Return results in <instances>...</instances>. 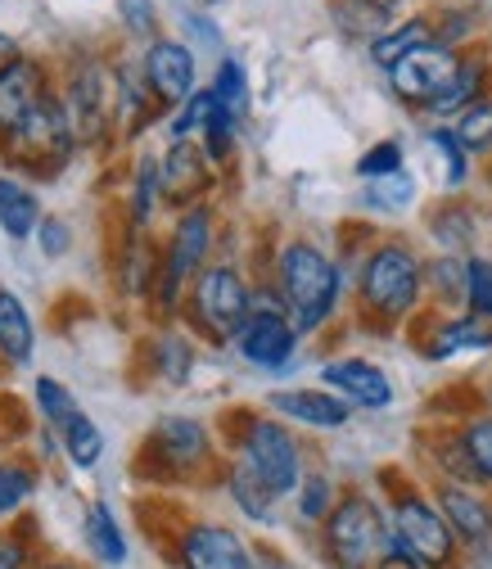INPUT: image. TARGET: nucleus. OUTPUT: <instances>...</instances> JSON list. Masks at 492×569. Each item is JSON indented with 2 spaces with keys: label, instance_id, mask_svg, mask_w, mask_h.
<instances>
[{
  "label": "nucleus",
  "instance_id": "f257e3e1",
  "mask_svg": "<svg viewBox=\"0 0 492 569\" xmlns=\"http://www.w3.org/2000/svg\"><path fill=\"white\" fill-rule=\"evenodd\" d=\"M275 295L299 335H317L343 295V271L308 240H290L275 258Z\"/></svg>",
  "mask_w": 492,
  "mask_h": 569
},
{
  "label": "nucleus",
  "instance_id": "f03ea898",
  "mask_svg": "<svg viewBox=\"0 0 492 569\" xmlns=\"http://www.w3.org/2000/svg\"><path fill=\"white\" fill-rule=\"evenodd\" d=\"M384 538H389V511L362 488L339 492L334 511L317 529L325 569H380Z\"/></svg>",
  "mask_w": 492,
  "mask_h": 569
},
{
  "label": "nucleus",
  "instance_id": "7ed1b4c3",
  "mask_svg": "<svg viewBox=\"0 0 492 569\" xmlns=\"http://www.w3.org/2000/svg\"><path fill=\"white\" fill-rule=\"evenodd\" d=\"M420 295H425V262L402 240H384L367 253L358 276V299H362V312H371V321L380 326L411 321L420 308Z\"/></svg>",
  "mask_w": 492,
  "mask_h": 569
},
{
  "label": "nucleus",
  "instance_id": "20e7f679",
  "mask_svg": "<svg viewBox=\"0 0 492 569\" xmlns=\"http://www.w3.org/2000/svg\"><path fill=\"white\" fill-rule=\"evenodd\" d=\"M235 466L249 470L275 502L280 497H294L303 483V443L294 439V430L275 416H244V425L235 430Z\"/></svg>",
  "mask_w": 492,
  "mask_h": 569
},
{
  "label": "nucleus",
  "instance_id": "39448f33",
  "mask_svg": "<svg viewBox=\"0 0 492 569\" xmlns=\"http://www.w3.org/2000/svg\"><path fill=\"white\" fill-rule=\"evenodd\" d=\"M389 529L406 542L420 569H461V538L452 533L434 492L415 483H398L389 492Z\"/></svg>",
  "mask_w": 492,
  "mask_h": 569
},
{
  "label": "nucleus",
  "instance_id": "423d86ee",
  "mask_svg": "<svg viewBox=\"0 0 492 569\" xmlns=\"http://www.w3.org/2000/svg\"><path fill=\"white\" fill-rule=\"evenodd\" d=\"M140 475L154 479V483H194L199 475H208L218 461H213V435L208 425L194 420V416H163L154 420V430L140 443V457H135Z\"/></svg>",
  "mask_w": 492,
  "mask_h": 569
},
{
  "label": "nucleus",
  "instance_id": "0eeeda50",
  "mask_svg": "<svg viewBox=\"0 0 492 569\" xmlns=\"http://www.w3.org/2000/svg\"><path fill=\"white\" fill-rule=\"evenodd\" d=\"M185 308H190V326H194L203 339L227 343V339H235L240 326L249 321V312H253V290H249V280H244L231 262H208V267L194 276V284H190Z\"/></svg>",
  "mask_w": 492,
  "mask_h": 569
},
{
  "label": "nucleus",
  "instance_id": "6e6552de",
  "mask_svg": "<svg viewBox=\"0 0 492 569\" xmlns=\"http://www.w3.org/2000/svg\"><path fill=\"white\" fill-rule=\"evenodd\" d=\"M208 249H213V212H208V203H194L177 218V227L163 244V267H159V284H154V299L163 312H172L190 295L194 276L208 267Z\"/></svg>",
  "mask_w": 492,
  "mask_h": 569
},
{
  "label": "nucleus",
  "instance_id": "1a4fd4ad",
  "mask_svg": "<svg viewBox=\"0 0 492 569\" xmlns=\"http://www.w3.org/2000/svg\"><path fill=\"white\" fill-rule=\"evenodd\" d=\"M73 150H78V131H73V118H68V104L59 96H46L37 104V113L10 136V159L19 168L46 172V177H54L73 159Z\"/></svg>",
  "mask_w": 492,
  "mask_h": 569
},
{
  "label": "nucleus",
  "instance_id": "9d476101",
  "mask_svg": "<svg viewBox=\"0 0 492 569\" xmlns=\"http://www.w3.org/2000/svg\"><path fill=\"white\" fill-rule=\"evenodd\" d=\"M299 330L285 312V303H280V295H267L258 299L253 295V312L249 321L240 326L235 335V348H240V358L258 371H285L294 362V352H299Z\"/></svg>",
  "mask_w": 492,
  "mask_h": 569
},
{
  "label": "nucleus",
  "instance_id": "9b49d317",
  "mask_svg": "<svg viewBox=\"0 0 492 569\" xmlns=\"http://www.w3.org/2000/svg\"><path fill=\"white\" fill-rule=\"evenodd\" d=\"M177 569H253V547L222 520H190L172 538Z\"/></svg>",
  "mask_w": 492,
  "mask_h": 569
},
{
  "label": "nucleus",
  "instance_id": "f8f14e48",
  "mask_svg": "<svg viewBox=\"0 0 492 569\" xmlns=\"http://www.w3.org/2000/svg\"><path fill=\"white\" fill-rule=\"evenodd\" d=\"M456 68H461V54L452 46H425V50H411L406 59H398L389 68V87L402 104H415V109H430L448 82L456 78Z\"/></svg>",
  "mask_w": 492,
  "mask_h": 569
},
{
  "label": "nucleus",
  "instance_id": "ddd939ff",
  "mask_svg": "<svg viewBox=\"0 0 492 569\" xmlns=\"http://www.w3.org/2000/svg\"><path fill=\"white\" fill-rule=\"evenodd\" d=\"M434 502L443 507L452 533L461 538V556L465 551H479V547H492V497H488V488L439 479Z\"/></svg>",
  "mask_w": 492,
  "mask_h": 569
},
{
  "label": "nucleus",
  "instance_id": "4468645a",
  "mask_svg": "<svg viewBox=\"0 0 492 569\" xmlns=\"http://www.w3.org/2000/svg\"><path fill=\"white\" fill-rule=\"evenodd\" d=\"M321 385L334 389L348 407H362V411H384L393 402V380L384 367L367 362V358H330L321 367Z\"/></svg>",
  "mask_w": 492,
  "mask_h": 569
},
{
  "label": "nucleus",
  "instance_id": "2eb2a0df",
  "mask_svg": "<svg viewBox=\"0 0 492 569\" xmlns=\"http://www.w3.org/2000/svg\"><path fill=\"white\" fill-rule=\"evenodd\" d=\"M267 407L285 425H303V430H317V435H334L353 420V407L334 389H275Z\"/></svg>",
  "mask_w": 492,
  "mask_h": 569
},
{
  "label": "nucleus",
  "instance_id": "dca6fc26",
  "mask_svg": "<svg viewBox=\"0 0 492 569\" xmlns=\"http://www.w3.org/2000/svg\"><path fill=\"white\" fill-rule=\"evenodd\" d=\"M50 91H46V73H41V63H32V59H14V63H6L0 68V136H14L32 113H37V104L46 100Z\"/></svg>",
  "mask_w": 492,
  "mask_h": 569
},
{
  "label": "nucleus",
  "instance_id": "f3484780",
  "mask_svg": "<svg viewBox=\"0 0 492 569\" xmlns=\"http://www.w3.org/2000/svg\"><path fill=\"white\" fill-rule=\"evenodd\" d=\"M68 118H73V131L78 140H100L109 131V118H113V100H109V82L96 63H82L73 68L68 78Z\"/></svg>",
  "mask_w": 492,
  "mask_h": 569
},
{
  "label": "nucleus",
  "instance_id": "a211bd4d",
  "mask_svg": "<svg viewBox=\"0 0 492 569\" xmlns=\"http://www.w3.org/2000/svg\"><path fill=\"white\" fill-rule=\"evenodd\" d=\"M140 68H145V78L159 96V104H185L194 96V50L181 46V41H154L145 50V59H140Z\"/></svg>",
  "mask_w": 492,
  "mask_h": 569
},
{
  "label": "nucleus",
  "instance_id": "6ab92c4d",
  "mask_svg": "<svg viewBox=\"0 0 492 569\" xmlns=\"http://www.w3.org/2000/svg\"><path fill=\"white\" fill-rule=\"evenodd\" d=\"M492 348V321L461 312V317H430V330L420 339V352L430 362H448L461 352H488Z\"/></svg>",
  "mask_w": 492,
  "mask_h": 569
},
{
  "label": "nucleus",
  "instance_id": "aec40b11",
  "mask_svg": "<svg viewBox=\"0 0 492 569\" xmlns=\"http://www.w3.org/2000/svg\"><path fill=\"white\" fill-rule=\"evenodd\" d=\"M208 181H213V172H208V154L199 146H172L163 154V199L181 203V208H194L199 194L208 190Z\"/></svg>",
  "mask_w": 492,
  "mask_h": 569
},
{
  "label": "nucleus",
  "instance_id": "412c9836",
  "mask_svg": "<svg viewBox=\"0 0 492 569\" xmlns=\"http://www.w3.org/2000/svg\"><path fill=\"white\" fill-rule=\"evenodd\" d=\"M82 542H87L91 560L104 565V569H122L127 556H131V542H127V533H122V520L113 516V507L104 502V497L87 502V516H82Z\"/></svg>",
  "mask_w": 492,
  "mask_h": 569
},
{
  "label": "nucleus",
  "instance_id": "4be33fe9",
  "mask_svg": "<svg viewBox=\"0 0 492 569\" xmlns=\"http://www.w3.org/2000/svg\"><path fill=\"white\" fill-rule=\"evenodd\" d=\"M37 348V326L32 312L23 308V299L14 290H0V362L10 367H28Z\"/></svg>",
  "mask_w": 492,
  "mask_h": 569
},
{
  "label": "nucleus",
  "instance_id": "5701e85b",
  "mask_svg": "<svg viewBox=\"0 0 492 569\" xmlns=\"http://www.w3.org/2000/svg\"><path fill=\"white\" fill-rule=\"evenodd\" d=\"M41 199L32 194V186L14 181V177H0V231L10 240H32L41 227Z\"/></svg>",
  "mask_w": 492,
  "mask_h": 569
},
{
  "label": "nucleus",
  "instance_id": "b1692460",
  "mask_svg": "<svg viewBox=\"0 0 492 569\" xmlns=\"http://www.w3.org/2000/svg\"><path fill=\"white\" fill-rule=\"evenodd\" d=\"M54 443L63 448V457H68V466H73V470H96L100 457H104V435H100V425L87 411L68 416L54 430Z\"/></svg>",
  "mask_w": 492,
  "mask_h": 569
},
{
  "label": "nucleus",
  "instance_id": "393cba45",
  "mask_svg": "<svg viewBox=\"0 0 492 569\" xmlns=\"http://www.w3.org/2000/svg\"><path fill=\"white\" fill-rule=\"evenodd\" d=\"M159 199H163V159L140 154V159H135V172H131V194H127L131 231H145V227H150Z\"/></svg>",
  "mask_w": 492,
  "mask_h": 569
},
{
  "label": "nucleus",
  "instance_id": "a878e982",
  "mask_svg": "<svg viewBox=\"0 0 492 569\" xmlns=\"http://www.w3.org/2000/svg\"><path fill=\"white\" fill-rule=\"evenodd\" d=\"M37 488H41V475L32 461H23V457L0 461V525H14L37 497Z\"/></svg>",
  "mask_w": 492,
  "mask_h": 569
},
{
  "label": "nucleus",
  "instance_id": "bb28decb",
  "mask_svg": "<svg viewBox=\"0 0 492 569\" xmlns=\"http://www.w3.org/2000/svg\"><path fill=\"white\" fill-rule=\"evenodd\" d=\"M483 82H488V63L483 59H461V68H456V78L448 82V91L430 104V113H439V118H452V113H465L479 96H488L483 91Z\"/></svg>",
  "mask_w": 492,
  "mask_h": 569
},
{
  "label": "nucleus",
  "instance_id": "cd10ccee",
  "mask_svg": "<svg viewBox=\"0 0 492 569\" xmlns=\"http://www.w3.org/2000/svg\"><path fill=\"white\" fill-rule=\"evenodd\" d=\"M227 492H231V502H235V511L244 516V520H253V525H271L275 520V497L249 475V470H240L235 461L227 466Z\"/></svg>",
  "mask_w": 492,
  "mask_h": 569
},
{
  "label": "nucleus",
  "instance_id": "c85d7f7f",
  "mask_svg": "<svg viewBox=\"0 0 492 569\" xmlns=\"http://www.w3.org/2000/svg\"><path fill=\"white\" fill-rule=\"evenodd\" d=\"M425 46H434V28H430V19H411V23H402V28H389L380 41H371V59L389 73L398 59H406L411 50H425Z\"/></svg>",
  "mask_w": 492,
  "mask_h": 569
},
{
  "label": "nucleus",
  "instance_id": "c756f323",
  "mask_svg": "<svg viewBox=\"0 0 492 569\" xmlns=\"http://www.w3.org/2000/svg\"><path fill=\"white\" fill-rule=\"evenodd\" d=\"M456 439L465 448V461L474 470L479 488H492V411L488 416H465L456 425Z\"/></svg>",
  "mask_w": 492,
  "mask_h": 569
},
{
  "label": "nucleus",
  "instance_id": "7c9ffc66",
  "mask_svg": "<svg viewBox=\"0 0 492 569\" xmlns=\"http://www.w3.org/2000/svg\"><path fill=\"white\" fill-rule=\"evenodd\" d=\"M334 502H339L334 479H330V475H321V470H308V475H303V483H299V492H294V516H299L303 525L321 529V525H325V516L334 511Z\"/></svg>",
  "mask_w": 492,
  "mask_h": 569
},
{
  "label": "nucleus",
  "instance_id": "2f4dec72",
  "mask_svg": "<svg viewBox=\"0 0 492 569\" xmlns=\"http://www.w3.org/2000/svg\"><path fill=\"white\" fill-rule=\"evenodd\" d=\"M430 154H434L439 168H443V186H448V190H461L465 177H470V150L456 140L452 127H434V131H430Z\"/></svg>",
  "mask_w": 492,
  "mask_h": 569
},
{
  "label": "nucleus",
  "instance_id": "473e14b6",
  "mask_svg": "<svg viewBox=\"0 0 492 569\" xmlns=\"http://www.w3.org/2000/svg\"><path fill=\"white\" fill-rule=\"evenodd\" d=\"M452 131H456V140L470 154H492V91L479 96L465 113H456Z\"/></svg>",
  "mask_w": 492,
  "mask_h": 569
},
{
  "label": "nucleus",
  "instance_id": "72a5a7b5",
  "mask_svg": "<svg viewBox=\"0 0 492 569\" xmlns=\"http://www.w3.org/2000/svg\"><path fill=\"white\" fill-rule=\"evenodd\" d=\"M32 402H37V411H41V420H46V430H50V435L59 430L68 416H78V411H82L78 398H73V389H63L54 376H41V380L32 385Z\"/></svg>",
  "mask_w": 492,
  "mask_h": 569
},
{
  "label": "nucleus",
  "instance_id": "f704fd0d",
  "mask_svg": "<svg viewBox=\"0 0 492 569\" xmlns=\"http://www.w3.org/2000/svg\"><path fill=\"white\" fill-rule=\"evenodd\" d=\"M218 96V104L231 113V118H244L249 113V78H244V63L240 59H222L218 63V78H213V87H208Z\"/></svg>",
  "mask_w": 492,
  "mask_h": 569
},
{
  "label": "nucleus",
  "instance_id": "c9c22d12",
  "mask_svg": "<svg viewBox=\"0 0 492 569\" xmlns=\"http://www.w3.org/2000/svg\"><path fill=\"white\" fill-rule=\"evenodd\" d=\"M213 113H218V96H213V91H194V96L177 109V118L168 122L172 146H185V140L203 136V127H208V118H213Z\"/></svg>",
  "mask_w": 492,
  "mask_h": 569
},
{
  "label": "nucleus",
  "instance_id": "e433bc0d",
  "mask_svg": "<svg viewBox=\"0 0 492 569\" xmlns=\"http://www.w3.org/2000/svg\"><path fill=\"white\" fill-rule=\"evenodd\" d=\"M425 290L439 299V303H465V258H434L425 267Z\"/></svg>",
  "mask_w": 492,
  "mask_h": 569
},
{
  "label": "nucleus",
  "instance_id": "4c0bfd02",
  "mask_svg": "<svg viewBox=\"0 0 492 569\" xmlns=\"http://www.w3.org/2000/svg\"><path fill=\"white\" fill-rule=\"evenodd\" d=\"M154 367L168 385H185L190 371H194V343L185 335H163L154 343Z\"/></svg>",
  "mask_w": 492,
  "mask_h": 569
},
{
  "label": "nucleus",
  "instance_id": "58836bf2",
  "mask_svg": "<svg viewBox=\"0 0 492 569\" xmlns=\"http://www.w3.org/2000/svg\"><path fill=\"white\" fill-rule=\"evenodd\" d=\"M334 19H339L348 32L371 37V41H380V37L389 32V6H375V0H343V6L334 10Z\"/></svg>",
  "mask_w": 492,
  "mask_h": 569
},
{
  "label": "nucleus",
  "instance_id": "ea45409f",
  "mask_svg": "<svg viewBox=\"0 0 492 569\" xmlns=\"http://www.w3.org/2000/svg\"><path fill=\"white\" fill-rule=\"evenodd\" d=\"M411 199H415V177L406 168L384 181H367V203L380 212H402V208H411Z\"/></svg>",
  "mask_w": 492,
  "mask_h": 569
},
{
  "label": "nucleus",
  "instance_id": "a19ab883",
  "mask_svg": "<svg viewBox=\"0 0 492 569\" xmlns=\"http://www.w3.org/2000/svg\"><path fill=\"white\" fill-rule=\"evenodd\" d=\"M465 312L492 321V258H465Z\"/></svg>",
  "mask_w": 492,
  "mask_h": 569
},
{
  "label": "nucleus",
  "instance_id": "79ce46f5",
  "mask_svg": "<svg viewBox=\"0 0 492 569\" xmlns=\"http://www.w3.org/2000/svg\"><path fill=\"white\" fill-rule=\"evenodd\" d=\"M235 127H240V118H231L222 104H218V113L208 118V127H203V154H208V163H227L231 154H235Z\"/></svg>",
  "mask_w": 492,
  "mask_h": 569
},
{
  "label": "nucleus",
  "instance_id": "37998d69",
  "mask_svg": "<svg viewBox=\"0 0 492 569\" xmlns=\"http://www.w3.org/2000/svg\"><path fill=\"white\" fill-rule=\"evenodd\" d=\"M402 168L406 163H402V146H398V140H375V146L358 159V177L362 181H384V177H393Z\"/></svg>",
  "mask_w": 492,
  "mask_h": 569
},
{
  "label": "nucleus",
  "instance_id": "c03bdc74",
  "mask_svg": "<svg viewBox=\"0 0 492 569\" xmlns=\"http://www.w3.org/2000/svg\"><path fill=\"white\" fill-rule=\"evenodd\" d=\"M434 236H439V244H448V249H456V244H470V231H474V222H470V212L461 208V203H443L439 212H434Z\"/></svg>",
  "mask_w": 492,
  "mask_h": 569
},
{
  "label": "nucleus",
  "instance_id": "a18cd8bd",
  "mask_svg": "<svg viewBox=\"0 0 492 569\" xmlns=\"http://www.w3.org/2000/svg\"><path fill=\"white\" fill-rule=\"evenodd\" d=\"M118 14H122V28L131 37H150L159 14H154V0H118Z\"/></svg>",
  "mask_w": 492,
  "mask_h": 569
},
{
  "label": "nucleus",
  "instance_id": "49530a36",
  "mask_svg": "<svg viewBox=\"0 0 492 569\" xmlns=\"http://www.w3.org/2000/svg\"><path fill=\"white\" fill-rule=\"evenodd\" d=\"M37 240H41V253H46V258H63L68 244H73V227H68L63 218H41Z\"/></svg>",
  "mask_w": 492,
  "mask_h": 569
},
{
  "label": "nucleus",
  "instance_id": "de8ad7c7",
  "mask_svg": "<svg viewBox=\"0 0 492 569\" xmlns=\"http://www.w3.org/2000/svg\"><path fill=\"white\" fill-rule=\"evenodd\" d=\"M37 560H32V547H28V538L23 533H0V569H32Z\"/></svg>",
  "mask_w": 492,
  "mask_h": 569
},
{
  "label": "nucleus",
  "instance_id": "09e8293b",
  "mask_svg": "<svg viewBox=\"0 0 492 569\" xmlns=\"http://www.w3.org/2000/svg\"><path fill=\"white\" fill-rule=\"evenodd\" d=\"M253 569H294L285 556H280V551H267V547H258L253 551Z\"/></svg>",
  "mask_w": 492,
  "mask_h": 569
},
{
  "label": "nucleus",
  "instance_id": "8fccbe9b",
  "mask_svg": "<svg viewBox=\"0 0 492 569\" xmlns=\"http://www.w3.org/2000/svg\"><path fill=\"white\" fill-rule=\"evenodd\" d=\"M19 59V46H14V37H6V32H0V68H6V63H14Z\"/></svg>",
  "mask_w": 492,
  "mask_h": 569
},
{
  "label": "nucleus",
  "instance_id": "3c124183",
  "mask_svg": "<svg viewBox=\"0 0 492 569\" xmlns=\"http://www.w3.org/2000/svg\"><path fill=\"white\" fill-rule=\"evenodd\" d=\"M32 569H87V565H78V560H37Z\"/></svg>",
  "mask_w": 492,
  "mask_h": 569
},
{
  "label": "nucleus",
  "instance_id": "603ef678",
  "mask_svg": "<svg viewBox=\"0 0 492 569\" xmlns=\"http://www.w3.org/2000/svg\"><path fill=\"white\" fill-rule=\"evenodd\" d=\"M203 6H218V0H203Z\"/></svg>",
  "mask_w": 492,
  "mask_h": 569
},
{
  "label": "nucleus",
  "instance_id": "864d4df0",
  "mask_svg": "<svg viewBox=\"0 0 492 569\" xmlns=\"http://www.w3.org/2000/svg\"><path fill=\"white\" fill-rule=\"evenodd\" d=\"M380 569H389V565H380Z\"/></svg>",
  "mask_w": 492,
  "mask_h": 569
}]
</instances>
